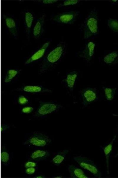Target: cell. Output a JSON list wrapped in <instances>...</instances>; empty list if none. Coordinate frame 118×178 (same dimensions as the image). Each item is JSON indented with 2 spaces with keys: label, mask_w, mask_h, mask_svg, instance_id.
I'll return each mask as SVG.
<instances>
[{
  "label": "cell",
  "mask_w": 118,
  "mask_h": 178,
  "mask_svg": "<svg viewBox=\"0 0 118 178\" xmlns=\"http://www.w3.org/2000/svg\"><path fill=\"white\" fill-rule=\"evenodd\" d=\"M45 15H43L37 19L33 26L32 33L34 38L38 40L42 36L44 32V26Z\"/></svg>",
  "instance_id": "16"
},
{
  "label": "cell",
  "mask_w": 118,
  "mask_h": 178,
  "mask_svg": "<svg viewBox=\"0 0 118 178\" xmlns=\"http://www.w3.org/2000/svg\"><path fill=\"white\" fill-rule=\"evenodd\" d=\"M37 167H30L25 169L24 173L28 175L35 174L37 171Z\"/></svg>",
  "instance_id": "28"
},
{
  "label": "cell",
  "mask_w": 118,
  "mask_h": 178,
  "mask_svg": "<svg viewBox=\"0 0 118 178\" xmlns=\"http://www.w3.org/2000/svg\"><path fill=\"white\" fill-rule=\"evenodd\" d=\"M50 44V41L45 43L42 46L34 52L24 62L26 65L41 61L47 54V51Z\"/></svg>",
  "instance_id": "11"
},
{
  "label": "cell",
  "mask_w": 118,
  "mask_h": 178,
  "mask_svg": "<svg viewBox=\"0 0 118 178\" xmlns=\"http://www.w3.org/2000/svg\"><path fill=\"white\" fill-rule=\"evenodd\" d=\"M2 16L6 32L17 39L19 34L18 20L14 15L8 13H3Z\"/></svg>",
  "instance_id": "7"
},
{
  "label": "cell",
  "mask_w": 118,
  "mask_h": 178,
  "mask_svg": "<svg viewBox=\"0 0 118 178\" xmlns=\"http://www.w3.org/2000/svg\"><path fill=\"white\" fill-rule=\"evenodd\" d=\"M10 125L5 123H2L1 125V132L3 133L7 130L9 129L10 128Z\"/></svg>",
  "instance_id": "30"
},
{
  "label": "cell",
  "mask_w": 118,
  "mask_h": 178,
  "mask_svg": "<svg viewBox=\"0 0 118 178\" xmlns=\"http://www.w3.org/2000/svg\"><path fill=\"white\" fill-rule=\"evenodd\" d=\"M79 2V1L77 0H65L59 4L57 7L58 8H60L73 5L77 4Z\"/></svg>",
  "instance_id": "26"
},
{
  "label": "cell",
  "mask_w": 118,
  "mask_h": 178,
  "mask_svg": "<svg viewBox=\"0 0 118 178\" xmlns=\"http://www.w3.org/2000/svg\"><path fill=\"white\" fill-rule=\"evenodd\" d=\"M107 25L112 30L118 33V20L109 18L107 20Z\"/></svg>",
  "instance_id": "25"
},
{
  "label": "cell",
  "mask_w": 118,
  "mask_h": 178,
  "mask_svg": "<svg viewBox=\"0 0 118 178\" xmlns=\"http://www.w3.org/2000/svg\"><path fill=\"white\" fill-rule=\"evenodd\" d=\"M67 48L65 42L62 41L57 44L41 61L38 74L41 75L54 69L65 56Z\"/></svg>",
  "instance_id": "1"
},
{
  "label": "cell",
  "mask_w": 118,
  "mask_h": 178,
  "mask_svg": "<svg viewBox=\"0 0 118 178\" xmlns=\"http://www.w3.org/2000/svg\"><path fill=\"white\" fill-rule=\"evenodd\" d=\"M37 161L30 160L26 162L24 164L25 168L30 167H37L38 163Z\"/></svg>",
  "instance_id": "29"
},
{
  "label": "cell",
  "mask_w": 118,
  "mask_h": 178,
  "mask_svg": "<svg viewBox=\"0 0 118 178\" xmlns=\"http://www.w3.org/2000/svg\"><path fill=\"white\" fill-rule=\"evenodd\" d=\"M116 137V135L114 136L112 141L105 146L104 149V152L106 160L107 167H109V156L112 152L113 143L114 142Z\"/></svg>",
  "instance_id": "22"
},
{
  "label": "cell",
  "mask_w": 118,
  "mask_h": 178,
  "mask_svg": "<svg viewBox=\"0 0 118 178\" xmlns=\"http://www.w3.org/2000/svg\"><path fill=\"white\" fill-rule=\"evenodd\" d=\"M78 72L73 71L67 73L61 81L62 84L65 88L69 94L73 93L76 80L78 76Z\"/></svg>",
  "instance_id": "12"
},
{
  "label": "cell",
  "mask_w": 118,
  "mask_h": 178,
  "mask_svg": "<svg viewBox=\"0 0 118 178\" xmlns=\"http://www.w3.org/2000/svg\"><path fill=\"white\" fill-rule=\"evenodd\" d=\"M55 178H61L62 177L61 176H58L55 177Z\"/></svg>",
  "instance_id": "34"
},
{
  "label": "cell",
  "mask_w": 118,
  "mask_h": 178,
  "mask_svg": "<svg viewBox=\"0 0 118 178\" xmlns=\"http://www.w3.org/2000/svg\"><path fill=\"white\" fill-rule=\"evenodd\" d=\"M82 104L86 107L97 100L98 92L96 88L87 87L79 92Z\"/></svg>",
  "instance_id": "10"
},
{
  "label": "cell",
  "mask_w": 118,
  "mask_h": 178,
  "mask_svg": "<svg viewBox=\"0 0 118 178\" xmlns=\"http://www.w3.org/2000/svg\"><path fill=\"white\" fill-rule=\"evenodd\" d=\"M95 44L93 41L88 42L85 46L77 54V56L83 58L86 61H90L94 53Z\"/></svg>",
  "instance_id": "14"
},
{
  "label": "cell",
  "mask_w": 118,
  "mask_h": 178,
  "mask_svg": "<svg viewBox=\"0 0 118 178\" xmlns=\"http://www.w3.org/2000/svg\"><path fill=\"white\" fill-rule=\"evenodd\" d=\"M118 157V150L117 152V154H116V155L115 156V157Z\"/></svg>",
  "instance_id": "33"
},
{
  "label": "cell",
  "mask_w": 118,
  "mask_h": 178,
  "mask_svg": "<svg viewBox=\"0 0 118 178\" xmlns=\"http://www.w3.org/2000/svg\"><path fill=\"white\" fill-rule=\"evenodd\" d=\"M38 103V107L33 114V117L37 119L45 118L57 112L63 107L61 104L54 100H40Z\"/></svg>",
  "instance_id": "3"
},
{
  "label": "cell",
  "mask_w": 118,
  "mask_h": 178,
  "mask_svg": "<svg viewBox=\"0 0 118 178\" xmlns=\"http://www.w3.org/2000/svg\"><path fill=\"white\" fill-rule=\"evenodd\" d=\"M97 13V9L91 10L81 24L80 30L83 32L85 39H89L97 34L99 21Z\"/></svg>",
  "instance_id": "2"
},
{
  "label": "cell",
  "mask_w": 118,
  "mask_h": 178,
  "mask_svg": "<svg viewBox=\"0 0 118 178\" xmlns=\"http://www.w3.org/2000/svg\"><path fill=\"white\" fill-rule=\"evenodd\" d=\"M80 12L78 11H67L52 16L51 20L60 24H72L74 23Z\"/></svg>",
  "instance_id": "8"
},
{
  "label": "cell",
  "mask_w": 118,
  "mask_h": 178,
  "mask_svg": "<svg viewBox=\"0 0 118 178\" xmlns=\"http://www.w3.org/2000/svg\"><path fill=\"white\" fill-rule=\"evenodd\" d=\"M58 1L56 0H43L34 1V2L42 5H50L53 4Z\"/></svg>",
  "instance_id": "27"
},
{
  "label": "cell",
  "mask_w": 118,
  "mask_h": 178,
  "mask_svg": "<svg viewBox=\"0 0 118 178\" xmlns=\"http://www.w3.org/2000/svg\"><path fill=\"white\" fill-rule=\"evenodd\" d=\"M67 170L71 177L77 178L88 177L83 171L73 165H69L67 167Z\"/></svg>",
  "instance_id": "19"
},
{
  "label": "cell",
  "mask_w": 118,
  "mask_h": 178,
  "mask_svg": "<svg viewBox=\"0 0 118 178\" xmlns=\"http://www.w3.org/2000/svg\"><path fill=\"white\" fill-rule=\"evenodd\" d=\"M15 103L19 106H22L31 104L32 101L29 97L23 95H18L14 98Z\"/></svg>",
  "instance_id": "21"
},
{
  "label": "cell",
  "mask_w": 118,
  "mask_h": 178,
  "mask_svg": "<svg viewBox=\"0 0 118 178\" xmlns=\"http://www.w3.org/2000/svg\"><path fill=\"white\" fill-rule=\"evenodd\" d=\"M37 108L31 104L20 106L19 112L21 114H29L35 111Z\"/></svg>",
  "instance_id": "24"
},
{
  "label": "cell",
  "mask_w": 118,
  "mask_h": 178,
  "mask_svg": "<svg viewBox=\"0 0 118 178\" xmlns=\"http://www.w3.org/2000/svg\"><path fill=\"white\" fill-rule=\"evenodd\" d=\"M51 143V139L47 134L43 132L34 131L26 136L23 144L28 147L43 148Z\"/></svg>",
  "instance_id": "4"
},
{
  "label": "cell",
  "mask_w": 118,
  "mask_h": 178,
  "mask_svg": "<svg viewBox=\"0 0 118 178\" xmlns=\"http://www.w3.org/2000/svg\"><path fill=\"white\" fill-rule=\"evenodd\" d=\"M50 155V153L49 150L42 148H37L30 152L27 158L38 162L46 159Z\"/></svg>",
  "instance_id": "15"
},
{
  "label": "cell",
  "mask_w": 118,
  "mask_h": 178,
  "mask_svg": "<svg viewBox=\"0 0 118 178\" xmlns=\"http://www.w3.org/2000/svg\"><path fill=\"white\" fill-rule=\"evenodd\" d=\"M112 115H113V116H114V117H118V114H113Z\"/></svg>",
  "instance_id": "32"
},
{
  "label": "cell",
  "mask_w": 118,
  "mask_h": 178,
  "mask_svg": "<svg viewBox=\"0 0 118 178\" xmlns=\"http://www.w3.org/2000/svg\"><path fill=\"white\" fill-rule=\"evenodd\" d=\"M21 14L23 20L25 33L27 39H29L36 20V15L32 11L24 9Z\"/></svg>",
  "instance_id": "9"
},
{
  "label": "cell",
  "mask_w": 118,
  "mask_h": 178,
  "mask_svg": "<svg viewBox=\"0 0 118 178\" xmlns=\"http://www.w3.org/2000/svg\"></svg>",
  "instance_id": "35"
},
{
  "label": "cell",
  "mask_w": 118,
  "mask_h": 178,
  "mask_svg": "<svg viewBox=\"0 0 118 178\" xmlns=\"http://www.w3.org/2000/svg\"><path fill=\"white\" fill-rule=\"evenodd\" d=\"M68 152L69 150L66 149L57 152L53 155L50 162L56 166H59L66 158Z\"/></svg>",
  "instance_id": "17"
},
{
  "label": "cell",
  "mask_w": 118,
  "mask_h": 178,
  "mask_svg": "<svg viewBox=\"0 0 118 178\" xmlns=\"http://www.w3.org/2000/svg\"><path fill=\"white\" fill-rule=\"evenodd\" d=\"M17 93L28 94H43L52 93V89L36 84H27L16 88L12 90Z\"/></svg>",
  "instance_id": "5"
},
{
  "label": "cell",
  "mask_w": 118,
  "mask_h": 178,
  "mask_svg": "<svg viewBox=\"0 0 118 178\" xmlns=\"http://www.w3.org/2000/svg\"><path fill=\"white\" fill-rule=\"evenodd\" d=\"M20 69L8 68L6 69L3 77L4 84L9 85L17 81L21 73Z\"/></svg>",
  "instance_id": "13"
},
{
  "label": "cell",
  "mask_w": 118,
  "mask_h": 178,
  "mask_svg": "<svg viewBox=\"0 0 118 178\" xmlns=\"http://www.w3.org/2000/svg\"><path fill=\"white\" fill-rule=\"evenodd\" d=\"M1 155L2 164L5 166H8L11 160L12 155L5 145L1 146Z\"/></svg>",
  "instance_id": "20"
},
{
  "label": "cell",
  "mask_w": 118,
  "mask_h": 178,
  "mask_svg": "<svg viewBox=\"0 0 118 178\" xmlns=\"http://www.w3.org/2000/svg\"><path fill=\"white\" fill-rule=\"evenodd\" d=\"M34 177L37 178H43L45 177V176L42 173H39L37 174L36 173L35 174V176Z\"/></svg>",
  "instance_id": "31"
},
{
  "label": "cell",
  "mask_w": 118,
  "mask_h": 178,
  "mask_svg": "<svg viewBox=\"0 0 118 178\" xmlns=\"http://www.w3.org/2000/svg\"><path fill=\"white\" fill-rule=\"evenodd\" d=\"M73 159L81 167L88 171L94 177H102L101 172L91 160L87 157L81 155L76 156Z\"/></svg>",
  "instance_id": "6"
},
{
  "label": "cell",
  "mask_w": 118,
  "mask_h": 178,
  "mask_svg": "<svg viewBox=\"0 0 118 178\" xmlns=\"http://www.w3.org/2000/svg\"><path fill=\"white\" fill-rule=\"evenodd\" d=\"M105 96L108 101H112L114 98L116 88L107 87L103 88Z\"/></svg>",
  "instance_id": "23"
},
{
  "label": "cell",
  "mask_w": 118,
  "mask_h": 178,
  "mask_svg": "<svg viewBox=\"0 0 118 178\" xmlns=\"http://www.w3.org/2000/svg\"><path fill=\"white\" fill-rule=\"evenodd\" d=\"M104 62L110 66H113L118 64V50L109 53L103 58Z\"/></svg>",
  "instance_id": "18"
}]
</instances>
